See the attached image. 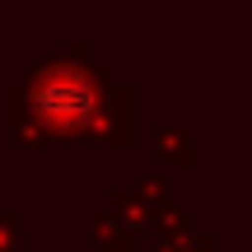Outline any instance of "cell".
<instances>
[{
	"label": "cell",
	"instance_id": "6da1fadb",
	"mask_svg": "<svg viewBox=\"0 0 252 252\" xmlns=\"http://www.w3.org/2000/svg\"><path fill=\"white\" fill-rule=\"evenodd\" d=\"M84 70L56 65V70H37V80L28 84V117L56 126V131H75V126L98 117V94H89V84L80 80Z\"/></svg>",
	"mask_w": 252,
	"mask_h": 252
}]
</instances>
